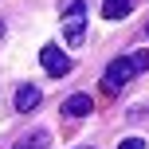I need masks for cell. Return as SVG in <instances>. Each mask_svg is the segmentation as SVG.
<instances>
[{"label": "cell", "mask_w": 149, "mask_h": 149, "mask_svg": "<svg viewBox=\"0 0 149 149\" xmlns=\"http://www.w3.org/2000/svg\"><path fill=\"white\" fill-rule=\"evenodd\" d=\"M39 63H43V71L51 74V79L71 74V59H67V51H63V47H55V43H47L43 51H39Z\"/></svg>", "instance_id": "3"}, {"label": "cell", "mask_w": 149, "mask_h": 149, "mask_svg": "<svg viewBox=\"0 0 149 149\" xmlns=\"http://www.w3.org/2000/svg\"><path fill=\"white\" fill-rule=\"evenodd\" d=\"M141 71H149V51L122 55V59H114L110 67H106V74H102V90H106V94H118V90L126 86L134 74H141Z\"/></svg>", "instance_id": "1"}, {"label": "cell", "mask_w": 149, "mask_h": 149, "mask_svg": "<svg viewBox=\"0 0 149 149\" xmlns=\"http://www.w3.org/2000/svg\"><path fill=\"white\" fill-rule=\"evenodd\" d=\"M63 36H67V47H82L86 39V0H63Z\"/></svg>", "instance_id": "2"}, {"label": "cell", "mask_w": 149, "mask_h": 149, "mask_svg": "<svg viewBox=\"0 0 149 149\" xmlns=\"http://www.w3.org/2000/svg\"><path fill=\"white\" fill-rule=\"evenodd\" d=\"M82 149H86V145H82Z\"/></svg>", "instance_id": "10"}, {"label": "cell", "mask_w": 149, "mask_h": 149, "mask_svg": "<svg viewBox=\"0 0 149 149\" xmlns=\"http://www.w3.org/2000/svg\"><path fill=\"white\" fill-rule=\"evenodd\" d=\"M118 149H145V137H126V141H118Z\"/></svg>", "instance_id": "8"}, {"label": "cell", "mask_w": 149, "mask_h": 149, "mask_svg": "<svg viewBox=\"0 0 149 149\" xmlns=\"http://www.w3.org/2000/svg\"><path fill=\"white\" fill-rule=\"evenodd\" d=\"M39 102H43V94H39V86H31V82H24V86L16 90V110H20V114L39 110Z\"/></svg>", "instance_id": "4"}, {"label": "cell", "mask_w": 149, "mask_h": 149, "mask_svg": "<svg viewBox=\"0 0 149 149\" xmlns=\"http://www.w3.org/2000/svg\"><path fill=\"white\" fill-rule=\"evenodd\" d=\"M12 149H51V134H47V130H31V134H24Z\"/></svg>", "instance_id": "6"}, {"label": "cell", "mask_w": 149, "mask_h": 149, "mask_svg": "<svg viewBox=\"0 0 149 149\" xmlns=\"http://www.w3.org/2000/svg\"><path fill=\"white\" fill-rule=\"evenodd\" d=\"M90 110H94V98L90 94H71L63 102V118H86Z\"/></svg>", "instance_id": "5"}, {"label": "cell", "mask_w": 149, "mask_h": 149, "mask_svg": "<svg viewBox=\"0 0 149 149\" xmlns=\"http://www.w3.org/2000/svg\"><path fill=\"white\" fill-rule=\"evenodd\" d=\"M130 8H134V0H106V4H102V16H106V20H126Z\"/></svg>", "instance_id": "7"}, {"label": "cell", "mask_w": 149, "mask_h": 149, "mask_svg": "<svg viewBox=\"0 0 149 149\" xmlns=\"http://www.w3.org/2000/svg\"><path fill=\"white\" fill-rule=\"evenodd\" d=\"M145 36H149V20H145Z\"/></svg>", "instance_id": "9"}]
</instances>
